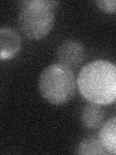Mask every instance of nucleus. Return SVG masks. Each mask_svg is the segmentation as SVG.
Here are the masks:
<instances>
[{"label":"nucleus","instance_id":"nucleus-9","mask_svg":"<svg viewBox=\"0 0 116 155\" xmlns=\"http://www.w3.org/2000/svg\"><path fill=\"white\" fill-rule=\"evenodd\" d=\"M96 5L101 11L106 14L116 13V0H102V1H97Z\"/></svg>","mask_w":116,"mask_h":155},{"label":"nucleus","instance_id":"nucleus-5","mask_svg":"<svg viewBox=\"0 0 116 155\" xmlns=\"http://www.w3.org/2000/svg\"><path fill=\"white\" fill-rule=\"evenodd\" d=\"M21 47V37L12 28L4 27L0 30V58L11 59L16 56Z\"/></svg>","mask_w":116,"mask_h":155},{"label":"nucleus","instance_id":"nucleus-3","mask_svg":"<svg viewBox=\"0 0 116 155\" xmlns=\"http://www.w3.org/2000/svg\"><path fill=\"white\" fill-rule=\"evenodd\" d=\"M76 81L70 68L62 64L47 66L39 78V90L44 99L53 105L68 103L76 93Z\"/></svg>","mask_w":116,"mask_h":155},{"label":"nucleus","instance_id":"nucleus-8","mask_svg":"<svg viewBox=\"0 0 116 155\" xmlns=\"http://www.w3.org/2000/svg\"><path fill=\"white\" fill-rule=\"evenodd\" d=\"M77 154H108L103 147L100 140L97 136H88L83 139L76 149Z\"/></svg>","mask_w":116,"mask_h":155},{"label":"nucleus","instance_id":"nucleus-6","mask_svg":"<svg viewBox=\"0 0 116 155\" xmlns=\"http://www.w3.org/2000/svg\"><path fill=\"white\" fill-rule=\"evenodd\" d=\"M105 118V110L102 105L90 103L83 107L80 114V119L82 126L85 129L95 130L103 125Z\"/></svg>","mask_w":116,"mask_h":155},{"label":"nucleus","instance_id":"nucleus-7","mask_svg":"<svg viewBox=\"0 0 116 155\" xmlns=\"http://www.w3.org/2000/svg\"><path fill=\"white\" fill-rule=\"evenodd\" d=\"M98 138L108 154L116 155V116L106 120L101 126Z\"/></svg>","mask_w":116,"mask_h":155},{"label":"nucleus","instance_id":"nucleus-4","mask_svg":"<svg viewBox=\"0 0 116 155\" xmlns=\"http://www.w3.org/2000/svg\"><path fill=\"white\" fill-rule=\"evenodd\" d=\"M84 48L76 40H66L57 48V58L60 64L74 69L81 64L84 59Z\"/></svg>","mask_w":116,"mask_h":155},{"label":"nucleus","instance_id":"nucleus-1","mask_svg":"<svg viewBox=\"0 0 116 155\" xmlns=\"http://www.w3.org/2000/svg\"><path fill=\"white\" fill-rule=\"evenodd\" d=\"M79 93L90 103L108 105L116 100V65L108 60L86 64L77 77Z\"/></svg>","mask_w":116,"mask_h":155},{"label":"nucleus","instance_id":"nucleus-2","mask_svg":"<svg viewBox=\"0 0 116 155\" xmlns=\"http://www.w3.org/2000/svg\"><path fill=\"white\" fill-rule=\"evenodd\" d=\"M58 1L27 0L19 3L18 25L30 40H41L50 32L54 24Z\"/></svg>","mask_w":116,"mask_h":155}]
</instances>
